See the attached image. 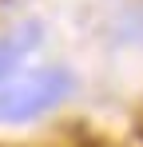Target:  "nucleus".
<instances>
[{
    "mask_svg": "<svg viewBox=\"0 0 143 147\" xmlns=\"http://www.w3.org/2000/svg\"><path fill=\"white\" fill-rule=\"evenodd\" d=\"M64 96H68V76L64 72L32 76L16 88H0V119H20V115H32V111H44Z\"/></svg>",
    "mask_w": 143,
    "mask_h": 147,
    "instance_id": "1",
    "label": "nucleus"
},
{
    "mask_svg": "<svg viewBox=\"0 0 143 147\" xmlns=\"http://www.w3.org/2000/svg\"><path fill=\"white\" fill-rule=\"evenodd\" d=\"M32 40V28L24 32V36H16V40H8V44H0V76L8 72V68H16V60H20V52H24V44Z\"/></svg>",
    "mask_w": 143,
    "mask_h": 147,
    "instance_id": "2",
    "label": "nucleus"
}]
</instances>
